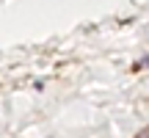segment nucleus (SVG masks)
I'll use <instances>...</instances> for the list:
<instances>
[{
  "label": "nucleus",
  "mask_w": 149,
  "mask_h": 138,
  "mask_svg": "<svg viewBox=\"0 0 149 138\" xmlns=\"http://www.w3.org/2000/svg\"><path fill=\"white\" fill-rule=\"evenodd\" d=\"M135 138H149V127H146V130H141V133L135 135Z\"/></svg>",
  "instance_id": "f257e3e1"
}]
</instances>
